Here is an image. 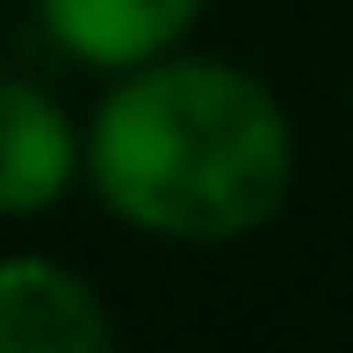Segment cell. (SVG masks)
I'll return each instance as SVG.
<instances>
[{
  "instance_id": "277c9868",
  "label": "cell",
  "mask_w": 353,
  "mask_h": 353,
  "mask_svg": "<svg viewBox=\"0 0 353 353\" xmlns=\"http://www.w3.org/2000/svg\"><path fill=\"white\" fill-rule=\"evenodd\" d=\"M37 22L72 65L87 72H130L181 51L202 22V0H37Z\"/></svg>"
},
{
  "instance_id": "3957f363",
  "label": "cell",
  "mask_w": 353,
  "mask_h": 353,
  "mask_svg": "<svg viewBox=\"0 0 353 353\" xmlns=\"http://www.w3.org/2000/svg\"><path fill=\"white\" fill-rule=\"evenodd\" d=\"M116 339V317L87 274L43 252L0 260V353H94Z\"/></svg>"
},
{
  "instance_id": "7a4b0ae2",
  "label": "cell",
  "mask_w": 353,
  "mask_h": 353,
  "mask_svg": "<svg viewBox=\"0 0 353 353\" xmlns=\"http://www.w3.org/2000/svg\"><path fill=\"white\" fill-rule=\"evenodd\" d=\"M87 181V130L22 72H0V216H43Z\"/></svg>"
},
{
  "instance_id": "6da1fadb",
  "label": "cell",
  "mask_w": 353,
  "mask_h": 353,
  "mask_svg": "<svg viewBox=\"0 0 353 353\" xmlns=\"http://www.w3.org/2000/svg\"><path fill=\"white\" fill-rule=\"evenodd\" d=\"M87 188L159 245H238L296 188V123L260 72L166 51L116 72L94 101Z\"/></svg>"
}]
</instances>
